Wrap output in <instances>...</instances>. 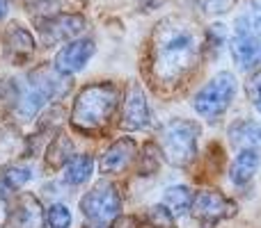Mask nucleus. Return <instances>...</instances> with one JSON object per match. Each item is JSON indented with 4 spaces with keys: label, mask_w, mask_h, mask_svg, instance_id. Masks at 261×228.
I'll return each mask as SVG.
<instances>
[{
    "label": "nucleus",
    "mask_w": 261,
    "mask_h": 228,
    "mask_svg": "<svg viewBox=\"0 0 261 228\" xmlns=\"http://www.w3.org/2000/svg\"><path fill=\"white\" fill-rule=\"evenodd\" d=\"M197 62V37L188 25L165 21L153 35V76L165 85L179 82Z\"/></svg>",
    "instance_id": "nucleus-1"
},
{
    "label": "nucleus",
    "mask_w": 261,
    "mask_h": 228,
    "mask_svg": "<svg viewBox=\"0 0 261 228\" xmlns=\"http://www.w3.org/2000/svg\"><path fill=\"white\" fill-rule=\"evenodd\" d=\"M119 105V87L113 82H94L87 85L76 96L71 110V125L78 133L96 135L110 123Z\"/></svg>",
    "instance_id": "nucleus-2"
},
{
    "label": "nucleus",
    "mask_w": 261,
    "mask_h": 228,
    "mask_svg": "<svg viewBox=\"0 0 261 228\" xmlns=\"http://www.w3.org/2000/svg\"><path fill=\"white\" fill-rule=\"evenodd\" d=\"M199 125L186 119H172L158 133V148L163 157L174 167H186L197 153Z\"/></svg>",
    "instance_id": "nucleus-3"
},
{
    "label": "nucleus",
    "mask_w": 261,
    "mask_h": 228,
    "mask_svg": "<svg viewBox=\"0 0 261 228\" xmlns=\"http://www.w3.org/2000/svg\"><path fill=\"white\" fill-rule=\"evenodd\" d=\"M83 217L90 221V228H108L122 212V197L113 183H96L81 201Z\"/></svg>",
    "instance_id": "nucleus-4"
},
{
    "label": "nucleus",
    "mask_w": 261,
    "mask_h": 228,
    "mask_svg": "<svg viewBox=\"0 0 261 228\" xmlns=\"http://www.w3.org/2000/svg\"><path fill=\"white\" fill-rule=\"evenodd\" d=\"M236 94V78L231 73H218L197 96H195L193 105L195 112H199L202 116H218L229 108L231 99Z\"/></svg>",
    "instance_id": "nucleus-5"
},
{
    "label": "nucleus",
    "mask_w": 261,
    "mask_h": 228,
    "mask_svg": "<svg viewBox=\"0 0 261 228\" xmlns=\"http://www.w3.org/2000/svg\"><path fill=\"white\" fill-rule=\"evenodd\" d=\"M231 55L241 69H254L261 64V35L254 27V16H241L236 23V37L231 39Z\"/></svg>",
    "instance_id": "nucleus-6"
},
{
    "label": "nucleus",
    "mask_w": 261,
    "mask_h": 228,
    "mask_svg": "<svg viewBox=\"0 0 261 228\" xmlns=\"http://www.w3.org/2000/svg\"><path fill=\"white\" fill-rule=\"evenodd\" d=\"M193 217L202 228H213L222 219H229L236 215V203L227 199L225 194L204 189L193 199Z\"/></svg>",
    "instance_id": "nucleus-7"
},
{
    "label": "nucleus",
    "mask_w": 261,
    "mask_h": 228,
    "mask_svg": "<svg viewBox=\"0 0 261 228\" xmlns=\"http://www.w3.org/2000/svg\"><path fill=\"white\" fill-rule=\"evenodd\" d=\"M58 89H60V82L53 73L46 71V69L35 71L30 78V85H28L25 94L18 101V114L25 116V119L28 116H35L39 112V108H44V103L50 96L58 94Z\"/></svg>",
    "instance_id": "nucleus-8"
},
{
    "label": "nucleus",
    "mask_w": 261,
    "mask_h": 228,
    "mask_svg": "<svg viewBox=\"0 0 261 228\" xmlns=\"http://www.w3.org/2000/svg\"><path fill=\"white\" fill-rule=\"evenodd\" d=\"M5 228H44V212L32 194H21L12 203Z\"/></svg>",
    "instance_id": "nucleus-9"
},
{
    "label": "nucleus",
    "mask_w": 261,
    "mask_h": 228,
    "mask_svg": "<svg viewBox=\"0 0 261 228\" xmlns=\"http://www.w3.org/2000/svg\"><path fill=\"white\" fill-rule=\"evenodd\" d=\"M94 55V44L90 39H78L67 44L58 55H55V69L58 73H76L87 64V59Z\"/></svg>",
    "instance_id": "nucleus-10"
},
{
    "label": "nucleus",
    "mask_w": 261,
    "mask_h": 228,
    "mask_svg": "<svg viewBox=\"0 0 261 228\" xmlns=\"http://www.w3.org/2000/svg\"><path fill=\"white\" fill-rule=\"evenodd\" d=\"M85 30V18L71 16V14H62V16L48 18L46 23H41L39 32L44 37V44H60L64 39L81 35Z\"/></svg>",
    "instance_id": "nucleus-11"
},
{
    "label": "nucleus",
    "mask_w": 261,
    "mask_h": 228,
    "mask_svg": "<svg viewBox=\"0 0 261 228\" xmlns=\"http://www.w3.org/2000/svg\"><path fill=\"white\" fill-rule=\"evenodd\" d=\"M149 123V105L144 99V91L138 82L128 87L126 101H124V110H122V125L126 130H138L144 128Z\"/></svg>",
    "instance_id": "nucleus-12"
},
{
    "label": "nucleus",
    "mask_w": 261,
    "mask_h": 228,
    "mask_svg": "<svg viewBox=\"0 0 261 228\" xmlns=\"http://www.w3.org/2000/svg\"><path fill=\"white\" fill-rule=\"evenodd\" d=\"M135 151H138V144L130 137H122L103 153L101 157V171L103 174H119L128 167V162L133 160Z\"/></svg>",
    "instance_id": "nucleus-13"
},
{
    "label": "nucleus",
    "mask_w": 261,
    "mask_h": 228,
    "mask_svg": "<svg viewBox=\"0 0 261 228\" xmlns=\"http://www.w3.org/2000/svg\"><path fill=\"white\" fill-rule=\"evenodd\" d=\"M35 50V41H32L30 32L23 30L21 25H12L5 35V53L12 62L23 64Z\"/></svg>",
    "instance_id": "nucleus-14"
},
{
    "label": "nucleus",
    "mask_w": 261,
    "mask_h": 228,
    "mask_svg": "<svg viewBox=\"0 0 261 228\" xmlns=\"http://www.w3.org/2000/svg\"><path fill=\"white\" fill-rule=\"evenodd\" d=\"M259 169V153L257 148H243V151L236 155L234 165H231V183L236 185H245Z\"/></svg>",
    "instance_id": "nucleus-15"
},
{
    "label": "nucleus",
    "mask_w": 261,
    "mask_h": 228,
    "mask_svg": "<svg viewBox=\"0 0 261 228\" xmlns=\"http://www.w3.org/2000/svg\"><path fill=\"white\" fill-rule=\"evenodd\" d=\"M30 169L28 167H7L0 171V199H7L14 189L23 187L30 180Z\"/></svg>",
    "instance_id": "nucleus-16"
},
{
    "label": "nucleus",
    "mask_w": 261,
    "mask_h": 228,
    "mask_svg": "<svg viewBox=\"0 0 261 228\" xmlns=\"http://www.w3.org/2000/svg\"><path fill=\"white\" fill-rule=\"evenodd\" d=\"M231 137H234L236 146L243 148H261V125L250 123V121H241L231 128Z\"/></svg>",
    "instance_id": "nucleus-17"
},
{
    "label": "nucleus",
    "mask_w": 261,
    "mask_h": 228,
    "mask_svg": "<svg viewBox=\"0 0 261 228\" xmlns=\"http://www.w3.org/2000/svg\"><path fill=\"white\" fill-rule=\"evenodd\" d=\"M163 206H167L179 217L193 206V197H190L188 187H184V185H179V187H167L165 194H163Z\"/></svg>",
    "instance_id": "nucleus-18"
},
{
    "label": "nucleus",
    "mask_w": 261,
    "mask_h": 228,
    "mask_svg": "<svg viewBox=\"0 0 261 228\" xmlns=\"http://www.w3.org/2000/svg\"><path fill=\"white\" fill-rule=\"evenodd\" d=\"M92 157L90 155H76L69 160L67 165V174H64V180H67L69 185H81L85 183L87 178H90L92 174Z\"/></svg>",
    "instance_id": "nucleus-19"
},
{
    "label": "nucleus",
    "mask_w": 261,
    "mask_h": 228,
    "mask_svg": "<svg viewBox=\"0 0 261 228\" xmlns=\"http://www.w3.org/2000/svg\"><path fill=\"white\" fill-rule=\"evenodd\" d=\"M71 151H73L71 142H69L67 137H62V135H60V137L48 146V153H46V162H48L53 169H58V167L67 165V162L71 160Z\"/></svg>",
    "instance_id": "nucleus-20"
},
{
    "label": "nucleus",
    "mask_w": 261,
    "mask_h": 228,
    "mask_svg": "<svg viewBox=\"0 0 261 228\" xmlns=\"http://www.w3.org/2000/svg\"><path fill=\"white\" fill-rule=\"evenodd\" d=\"M147 221L151 228H176L174 212H172L167 206H153L147 215Z\"/></svg>",
    "instance_id": "nucleus-21"
},
{
    "label": "nucleus",
    "mask_w": 261,
    "mask_h": 228,
    "mask_svg": "<svg viewBox=\"0 0 261 228\" xmlns=\"http://www.w3.org/2000/svg\"><path fill=\"white\" fill-rule=\"evenodd\" d=\"M46 224L48 228H69L71 224V215H69V208L67 206H53L48 208V215H46Z\"/></svg>",
    "instance_id": "nucleus-22"
},
{
    "label": "nucleus",
    "mask_w": 261,
    "mask_h": 228,
    "mask_svg": "<svg viewBox=\"0 0 261 228\" xmlns=\"http://www.w3.org/2000/svg\"><path fill=\"white\" fill-rule=\"evenodd\" d=\"M229 3L231 0H197V5H202L206 12H225Z\"/></svg>",
    "instance_id": "nucleus-23"
},
{
    "label": "nucleus",
    "mask_w": 261,
    "mask_h": 228,
    "mask_svg": "<svg viewBox=\"0 0 261 228\" xmlns=\"http://www.w3.org/2000/svg\"><path fill=\"white\" fill-rule=\"evenodd\" d=\"M248 96L250 99H257V96H261V71H257L252 78L248 80Z\"/></svg>",
    "instance_id": "nucleus-24"
},
{
    "label": "nucleus",
    "mask_w": 261,
    "mask_h": 228,
    "mask_svg": "<svg viewBox=\"0 0 261 228\" xmlns=\"http://www.w3.org/2000/svg\"><path fill=\"white\" fill-rule=\"evenodd\" d=\"M7 14V0H0V18Z\"/></svg>",
    "instance_id": "nucleus-25"
},
{
    "label": "nucleus",
    "mask_w": 261,
    "mask_h": 228,
    "mask_svg": "<svg viewBox=\"0 0 261 228\" xmlns=\"http://www.w3.org/2000/svg\"><path fill=\"white\" fill-rule=\"evenodd\" d=\"M254 27H257V32L261 35V16H257V18H254Z\"/></svg>",
    "instance_id": "nucleus-26"
},
{
    "label": "nucleus",
    "mask_w": 261,
    "mask_h": 228,
    "mask_svg": "<svg viewBox=\"0 0 261 228\" xmlns=\"http://www.w3.org/2000/svg\"><path fill=\"white\" fill-rule=\"evenodd\" d=\"M254 105H257V110L261 112V96H257V99H254Z\"/></svg>",
    "instance_id": "nucleus-27"
}]
</instances>
